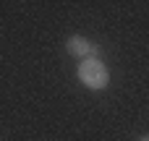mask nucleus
Listing matches in <instances>:
<instances>
[{"label":"nucleus","instance_id":"nucleus-2","mask_svg":"<svg viewBox=\"0 0 149 141\" xmlns=\"http://www.w3.org/2000/svg\"><path fill=\"white\" fill-rule=\"evenodd\" d=\"M65 50L73 55V58H81V60H92V58H100V44L89 42L86 37H71L65 42Z\"/></svg>","mask_w":149,"mask_h":141},{"label":"nucleus","instance_id":"nucleus-1","mask_svg":"<svg viewBox=\"0 0 149 141\" xmlns=\"http://www.w3.org/2000/svg\"><path fill=\"white\" fill-rule=\"evenodd\" d=\"M76 76H79V81H81L86 89H92V92L107 89V84H110V71H107V65H105L102 60H97V58L81 60Z\"/></svg>","mask_w":149,"mask_h":141},{"label":"nucleus","instance_id":"nucleus-3","mask_svg":"<svg viewBox=\"0 0 149 141\" xmlns=\"http://www.w3.org/2000/svg\"><path fill=\"white\" fill-rule=\"evenodd\" d=\"M139 141H149V133H144V136H141V139H139Z\"/></svg>","mask_w":149,"mask_h":141}]
</instances>
